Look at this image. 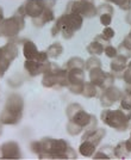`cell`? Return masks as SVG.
Returning <instances> with one entry per match:
<instances>
[{
	"instance_id": "obj_1",
	"label": "cell",
	"mask_w": 131,
	"mask_h": 160,
	"mask_svg": "<svg viewBox=\"0 0 131 160\" xmlns=\"http://www.w3.org/2000/svg\"><path fill=\"white\" fill-rule=\"evenodd\" d=\"M42 152L37 155L39 159H76V151L63 139L43 138L39 140Z\"/></svg>"
},
{
	"instance_id": "obj_2",
	"label": "cell",
	"mask_w": 131,
	"mask_h": 160,
	"mask_svg": "<svg viewBox=\"0 0 131 160\" xmlns=\"http://www.w3.org/2000/svg\"><path fill=\"white\" fill-rule=\"evenodd\" d=\"M24 100L18 93H12L7 97L5 107L0 112V122L6 126L18 124L23 117Z\"/></svg>"
},
{
	"instance_id": "obj_3",
	"label": "cell",
	"mask_w": 131,
	"mask_h": 160,
	"mask_svg": "<svg viewBox=\"0 0 131 160\" xmlns=\"http://www.w3.org/2000/svg\"><path fill=\"white\" fill-rule=\"evenodd\" d=\"M131 118L130 110H111L109 108L103 109L100 113V120L104 122L107 127L113 128L117 132H124L129 126V121Z\"/></svg>"
},
{
	"instance_id": "obj_4",
	"label": "cell",
	"mask_w": 131,
	"mask_h": 160,
	"mask_svg": "<svg viewBox=\"0 0 131 160\" xmlns=\"http://www.w3.org/2000/svg\"><path fill=\"white\" fill-rule=\"evenodd\" d=\"M24 27H25V17L16 12L10 18H6L0 23V36L13 38L19 35Z\"/></svg>"
},
{
	"instance_id": "obj_5",
	"label": "cell",
	"mask_w": 131,
	"mask_h": 160,
	"mask_svg": "<svg viewBox=\"0 0 131 160\" xmlns=\"http://www.w3.org/2000/svg\"><path fill=\"white\" fill-rule=\"evenodd\" d=\"M61 20H62L61 35L65 40H70L75 32H78L82 28L84 24V17L74 12H65L61 16Z\"/></svg>"
},
{
	"instance_id": "obj_6",
	"label": "cell",
	"mask_w": 131,
	"mask_h": 160,
	"mask_svg": "<svg viewBox=\"0 0 131 160\" xmlns=\"http://www.w3.org/2000/svg\"><path fill=\"white\" fill-rule=\"evenodd\" d=\"M20 6L24 10L25 17L33 19L38 18L46 8H54L56 6V0H26Z\"/></svg>"
},
{
	"instance_id": "obj_7",
	"label": "cell",
	"mask_w": 131,
	"mask_h": 160,
	"mask_svg": "<svg viewBox=\"0 0 131 160\" xmlns=\"http://www.w3.org/2000/svg\"><path fill=\"white\" fill-rule=\"evenodd\" d=\"M66 12H74L82 16L84 18H92L97 16V5L92 0H81V1L72 0L67 4Z\"/></svg>"
},
{
	"instance_id": "obj_8",
	"label": "cell",
	"mask_w": 131,
	"mask_h": 160,
	"mask_svg": "<svg viewBox=\"0 0 131 160\" xmlns=\"http://www.w3.org/2000/svg\"><path fill=\"white\" fill-rule=\"evenodd\" d=\"M122 94H123V92H122L118 87L114 86V85L106 87V88H104V90L101 91V93H100V96H99L100 105L104 108V109L105 108L112 107L116 102L120 100Z\"/></svg>"
},
{
	"instance_id": "obj_9",
	"label": "cell",
	"mask_w": 131,
	"mask_h": 160,
	"mask_svg": "<svg viewBox=\"0 0 131 160\" xmlns=\"http://www.w3.org/2000/svg\"><path fill=\"white\" fill-rule=\"evenodd\" d=\"M0 149H1V153H0L1 159H20L22 158L20 146L16 141H7L5 143H2Z\"/></svg>"
},
{
	"instance_id": "obj_10",
	"label": "cell",
	"mask_w": 131,
	"mask_h": 160,
	"mask_svg": "<svg viewBox=\"0 0 131 160\" xmlns=\"http://www.w3.org/2000/svg\"><path fill=\"white\" fill-rule=\"evenodd\" d=\"M60 66L52 62V67L50 71L42 74V85L46 88H57V80H56V69Z\"/></svg>"
},
{
	"instance_id": "obj_11",
	"label": "cell",
	"mask_w": 131,
	"mask_h": 160,
	"mask_svg": "<svg viewBox=\"0 0 131 160\" xmlns=\"http://www.w3.org/2000/svg\"><path fill=\"white\" fill-rule=\"evenodd\" d=\"M91 117H92V113H88L84 108L81 107L78 111H75V112L73 113L68 120L74 122V123H76L78 126H80V127H82L85 129L88 126V123L91 121Z\"/></svg>"
},
{
	"instance_id": "obj_12",
	"label": "cell",
	"mask_w": 131,
	"mask_h": 160,
	"mask_svg": "<svg viewBox=\"0 0 131 160\" xmlns=\"http://www.w3.org/2000/svg\"><path fill=\"white\" fill-rule=\"evenodd\" d=\"M106 73L101 67H95V68H92L88 71V78L92 84H94L95 86H98L100 90H103L104 86V81L106 78Z\"/></svg>"
},
{
	"instance_id": "obj_13",
	"label": "cell",
	"mask_w": 131,
	"mask_h": 160,
	"mask_svg": "<svg viewBox=\"0 0 131 160\" xmlns=\"http://www.w3.org/2000/svg\"><path fill=\"white\" fill-rule=\"evenodd\" d=\"M67 79H68V85L84 84L85 82V69H81V68L67 69Z\"/></svg>"
},
{
	"instance_id": "obj_14",
	"label": "cell",
	"mask_w": 131,
	"mask_h": 160,
	"mask_svg": "<svg viewBox=\"0 0 131 160\" xmlns=\"http://www.w3.org/2000/svg\"><path fill=\"white\" fill-rule=\"evenodd\" d=\"M32 24L36 28H42L44 27L46 24L50 23L52 20H55V12H54V8H46L44 12L39 16L38 18H33Z\"/></svg>"
},
{
	"instance_id": "obj_15",
	"label": "cell",
	"mask_w": 131,
	"mask_h": 160,
	"mask_svg": "<svg viewBox=\"0 0 131 160\" xmlns=\"http://www.w3.org/2000/svg\"><path fill=\"white\" fill-rule=\"evenodd\" d=\"M0 52L2 55L6 56L7 59L14 61L19 55V47L16 42H8L6 44H4L2 47H0Z\"/></svg>"
},
{
	"instance_id": "obj_16",
	"label": "cell",
	"mask_w": 131,
	"mask_h": 160,
	"mask_svg": "<svg viewBox=\"0 0 131 160\" xmlns=\"http://www.w3.org/2000/svg\"><path fill=\"white\" fill-rule=\"evenodd\" d=\"M24 69L30 77H37L43 73V63H38L35 60H25Z\"/></svg>"
},
{
	"instance_id": "obj_17",
	"label": "cell",
	"mask_w": 131,
	"mask_h": 160,
	"mask_svg": "<svg viewBox=\"0 0 131 160\" xmlns=\"http://www.w3.org/2000/svg\"><path fill=\"white\" fill-rule=\"evenodd\" d=\"M37 53H38V49L36 47L35 42L30 40L24 41V43H23V55H24L25 60H33L36 58Z\"/></svg>"
},
{
	"instance_id": "obj_18",
	"label": "cell",
	"mask_w": 131,
	"mask_h": 160,
	"mask_svg": "<svg viewBox=\"0 0 131 160\" xmlns=\"http://www.w3.org/2000/svg\"><path fill=\"white\" fill-rule=\"evenodd\" d=\"M128 66L126 63V58H124L123 55H119L118 54L116 58H113L110 63V68L113 73H122L124 72L125 68Z\"/></svg>"
},
{
	"instance_id": "obj_19",
	"label": "cell",
	"mask_w": 131,
	"mask_h": 160,
	"mask_svg": "<svg viewBox=\"0 0 131 160\" xmlns=\"http://www.w3.org/2000/svg\"><path fill=\"white\" fill-rule=\"evenodd\" d=\"M97 152V146L94 143H92L91 141L84 140L81 141L80 146H79V153L81 154L82 157L86 158H92L93 154Z\"/></svg>"
},
{
	"instance_id": "obj_20",
	"label": "cell",
	"mask_w": 131,
	"mask_h": 160,
	"mask_svg": "<svg viewBox=\"0 0 131 160\" xmlns=\"http://www.w3.org/2000/svg\"><path fill=\"white\" fill-rule=\"evenodd\" d=\"M103 90H100L98 86H95L94 84H92L91 81L84 82V88H82V96L85 98H95L99 97Z\"/></svg>"
},
{
	"instance_id": "obj_21",
	"label": "cell",
	"mask_w": 131,
	"mask_h": 160,
	"mask_svg": "<svg viewBox=\"0 0 131 160\" xmlns=\"http://www.w3.org/2000/svg\"><path fill=\"white\" fill-rule=\"evenodd\" d=\"M105 135H106V130H105L104 128H97L93 133H91L87 138H86L85 140L91 141L92 143H94L95 146H98L99 143L101 142V140L105 138Z\"/></svg>"
},
{
	"instance_id": "obj_22",
	"label": "cell",
	"mask_w": 131,
	"mask_h": 160,
	"mask_svg": "<svg viewBox=\"0 0 131 160\" xmlns=\"http://www.w3.org/2000/svg\"><path fill=\"white\" fill-rule=\"evenodd\" d=\"M46 54L50 59H59L60 56L63 54V46L60 42H54L46 49Z\"/></svg>"
},
{
	"instance_id": "obj_23",
	"label": "cell",
	"mask_w": 131,
	"mask_h": 160,
	"mask_svg": "<svg viewBox=\"0 0 131 160\" xmlns=\"http://www.w3.org/2000/svg\"><path fill=\"white\" fill-rule=\"evenodd\" d=\"M104 48L105 46L103 43H100L99 41L97 40H93L87 46V53L90 54V55H95V56H99V55H101V54H104Z\"/></svg>"
},
{
	"instance_id": "obj_24",
	"label": "cell",
	"mask_w": 131,
	"mask_h": 160,
	"mask_svg": "<svg viewBox=\"0 0 131 160\" xmlns=\"http://www.w3.org/2000/svg\"><path fill=\"white\" fill-rule=\"evenodd\" d=\"M66 69H73V68H81L85 69V60L79 58V56H73L69 60L66 62L65 65Z\"/></svg>"
},
{
	"instance_id": "obj_25",
	"label": "cell",
	"mask_w": 131,
	"mask_h": 160,
	"mask_svg": "<svg viewBox=\"0 0 131 160\" xmlns=\"http://www.w3.org/2000/svg\"><path fill=\"white\" fill-rule=\"evenodd\" d=\"M67 133L69 134L70 136H76V135H80L81 133H84V128L78 126L76 123H74L72 121L68 120V123H67Z\"/></svg>"
},
{
	"instance_id": "obj_26",
	"label": "cell",
	"mask_w": 131,
	"mask_h": 160,
	"mask_svg": "<svg viewBox=\"0 0 131 160\" xmlns=\"http://www.w3.org/2000/svg\"><path fill=\"white\" fill-rule=\"evenodd\" d=\"M95 67H101V60L95 55H91L87 60L85 61V71H90Z\"/></svg>"
},
{
	"instance_id": "obj_27",
	"label": "cell",
	"mask_w": 131,
	"mask_h": 160,
	"mask_svg": "<svg viewBox=\"0 0 131 160\" xmlns=\"http://www.w3.org/2000/svg\"><path fill=\"white\" fill-rule=\"evenodd\" d=\"M11 63H12V61L10 59H7L6 56L2 55L1 52H0V78L4 77V74L7 72V69L11 66Z\"/></svg>"
},
{
	"instance_id": "obj_28",
	"label": "cell",
	"mask_w": 131,
	"mask_h": 160,
	"mask_svg": "<svg viewBox=\"0 0 131 160\" xmlns=\"http://www.w3.org/2000/svg\"><path fill=\"white\" fill-rule=\"evenodd\" d=\"M120 107L124 110H130L131 111V93L125 91L124 94L120 97Z\"/></svg>"
},
{
	"instance_id": "obj_29",
	"label": "cell",
	"mask_w": 131,
	"mask_h": 160,
	"mask_svg": "<svg viewBox=\"0 0 131 160\" xmlns=\"http://www.w3.org/2000/svg\"><path fill=\"white\" fill-rule=\"evenodd\" d=\"M113 153H114V157L117 158H124L125 155H128V152H126V148H125V142H119L117 146L113 148Z\"/></svg>"
},
{
	"instance_id": "obj_30",
	"label": "cell",
	"mask_w": 131,
	"mask_h": 160,
	"mask_svg": "<svg viewBox=\"0 0 131 160\" xmlns=\"http://www.w3.org/2000/svg\"><path fill=\"white\" fill-rule=\"evenodd\" d=\"M103 13H114V10L113 7L110 5V4H100L97 6V16L99 14H103Z\"/></svg>"
},
{
	"instance_id": "obj_31",
	"label": "cell",
	"mask_w": 131,
	"mask_h": 160,
	"mask_svg": "<svg viewBox=\"0 0 131 160\" xmlns=\"http://www.w3.org/2000/svg\"><path fill=\"white\" fill-rule=\"evenodd\" d=\"M61 29H62V20H61V17H59L57 19L55 20L54 25L51 27V30H50V33H51L52 37H56L57 35H60Z\"/></svg>"
},
{
	"instance_id": "obj_32",
	"label": "cell",
	"mask_w": 131,
	"mask_h": 160,
	"mask_svg": "<svg viewBox=\"0 0 131 160\" xmlns=\"http://www.w3.org/2000/svg\"><path fill=\"white\" fill-rule=\"evenodd\" d=\"M112 18H113V14L111 13L99 14V20H100V24L103 27H110L112 23Z\"/></svg>"
},
{
	"instance_id": "obj_33",
	"label": "cell",
	"mask_w": 131,
	"mask_h": 160,
	"mask_svg": "<svg viewBox=\"0 0 131 160\" xmlns=\"http://www.w3.org/2000/svg\"><path fill=\"white\" fill-rule=\"evenodd\" d=\"M104 54L107 56V58L113 59V58H116V56L118 55V49L117 48H114L113 46H111V44H107V46L104 48Z\"/></svg>"
},
{
	"instance_id": "obj_34",
	"label": "cell",
	"mask_w": 131,
	"mask_h": 160,
	"mask_svg": "<svg viewBox=\"0 0 131 160\" xmlns=\"http://www.w3.org/2000/svg\"><path fill=\"white\" fill-rule=\"evenodd\" d=\"M67 88L72 92L73 94H81L82 93V88H84V84H74V85H68Z\"/></svg>"
},
{
	"instance_id": "obj_35",
	"label": "cell",
	"mask_w": 131,
	"mask_h": 160,
	"mask_svg": "<svg viewBox=\"0 0 131 160\" xmlns=\"http://www.w3.org/2000/svg\"><path fill=\"white\" fill-rule=\"evenodd\" d=\"M101 35L104 36L105 38H107V40L111 41L112 38L114 37L116 32H114V30H113L111 27H105L104 29H103V32H101Z\"/></svg>"
},
{
	"instance_id": "obj_36",
	"label": "cell",
	"mask_w": 131,
	"mask_h": 160,
	"mask_svg": "<svg viewBox=\"0 0 131 160\" xmlns=\"http://www.w3.org/2000/svg\"><path fill=\"white\" fill-rule=\"evenodd\" d=\"M33 60L37 61L38 63H44V62H46V61H49V56H48L46 52H39L38 50V53H37L36 58H35Z\"/></svg>"
},
{
	"instance_id": "obj_37",
	"label": "cell",
	"mask_w": 131,
	"mask_h": 160,
	"mask_svg": "<svg viewBox=\"0 0 131 160\" xmlns=\"http://www.w3.org/2000/svg\"><path fill=\"white\" fill-rule=\"evenodd\" d=\"M117 49H118V54H119V55H123L126 59L131 56V49H129L128 47H125L123 43H120V46H119Z\"/></svg>"
},
{
	"instance_id": "obj_38",
	"label": "cell",
	"mask_w": 131,
	"mask_h": 160,
	"mask_svg": "<svg viewBox=\"0 0 131 160\" xmlns=\"http://www.w3.org/2000/svg\"><path fill=\"white\" fill-rule=\"evenodd\" d=\"M30 149H31V152L35 153L36 155H38L41 152H42V148H41V142L39 140H35L31 142V145H30Z\"/></svg>"
},
{
	"instance_id": "obj_39",
	"label": "cell",
	"mask_w": 131,
	"mask_h": 160,
	"mask_svg": "<svg viewBox=\"0 0 131 160\" xmlns=\"http://www.w3.org/2000/svg\"><path fill=\"white\" fill-rule=\"evenodd\" d=\"M93 159H110L111 157L110 155H107V154L105 153L104 151L101 149V151H98V152H95V153L93 154V157H92Z\"/></svg>"
},
{
	"instance_id": "obj_40",
	"label": "cell",
	"mask_w": 131,
	"mask_h": 160,
	"mask_svg": "<svg viewBox=\"0 0 131 160\" xmlns=\"http://www.w3.org/2000/svg\"><path fill=\"white\" fill-rule=\"evenodd\" d=\"M94 40H97V41H99L100 43H103L105 47L107 46V44H110V40H107V38H105L104 36L101 35V33H99V35H97L95 37H94Z\"/></svg>"
},
{
	"instance_id": "obj_41",
	"label": "cell",
	"mask_w": 131,
	"mask_h": 160,
	"mask_svg": "<svg viewBox=\"0 0 131 160\" xmlns=\"http://www.w3.org/2000/svg\"><path fill=\"white\" fill-rule=\"evenodd\" d=\"M122 43L124 44L125 47H128L129 49H131V33L129 35V36H126V37H125L124 41H123Z\"/></svg>"
},
{
	"instance_id": "obj_42",
	"label": "cell",
	"mask_w": 131,
	"mask_h": 160,
	"mask_svg": "<svg viewBox=\"0 0 131 160\" xmlns=\"http://www.w3.org/2000/svg\"><path fill=\"white\" fill-rule=\"evenodd\" d=\"M125 148H126V152L128 153H131V139L125 141Z\"/></svg>"
},
{
	"instance_id": "obj_43",
	"label": "cell",
	"mask_w": 131,
	"mask_h": 160,
	"mask_svg": "<svg viewBox=\"0 0 131 160\" xmlns=\"http://www.w3.org/2000/svg\"><path fill=\"white\" fill-rule=\"evenodd\" d=\"M4 19H5V18H4V11H2V8H1V6H0V23H1Z\"/></svg>"
},
{
	"instance_id": "obj_44",
	"label": "cell",
	"mask_w": 131,
	"mask_h": 160,
	"mask_svg": "<svg viewBox=\"0 0 131 160\" xmlns=\"http://www.w3.org/2000/svg\"><path fill=\"white\" fill-rule=\"evenodd\" d=\"M104 1H107V2H112V4H116V5H118V2H119V0H104Z\"/></svg>"
},
{
	"instance_id": "obj_45",
	"label": "cell",
	"mask_w": 131,
	"mask_h": 160,
	"mask_svg": "<svg viewBox=\"0 0 131 160\" xmlns=\"http://www.w3.org/2000/svg\"><path fill=\"white\" fill-rule=\"evenodd\" d=\"M126 22H128L129 24H131V12H129V14L126 16Z\"/></svg>"
},
{
	"instance_id": "obj_46",
	"label": "cell",
	"mask_w": 131,
	"mask_h": 160,
	"mask_svg": "<svg viewBox=\"0 0 131 160\" xmlns=\"http://www.w3.org/2000/svg\"><path fill=\"white\" fill-rule=\"evenodd\" d=\"M1 134H2V123L0 122V136H1Z\"/></svg>"
},
{
	"instance_id": "obj_47",
	"label": "cell",
	"mask_w": 131,
	"mask_h": 160,
	"mask_svg": "<svg viewBox=\"0 0 131 160\" xmlns=\"http://www.w3.org/2000/svg\"><path fill=\"white\" fill-rule=\"evenodd\" d=\"M75 1H81V0H75Z\"/></svg>"
},
{
	"instance_id": "obj_48",
	"label": "cell",
	"mask_w": 131,
	"mask_h": 160,
	"mask_svg": "<svg viewBox=\"0 0 131 160\" xmlns=\"http://www.w3.org/2000/svg\"><path fill=\"white\" fill-rule=\"evenodd\" d=\"M0 153H1V149H0Z\"/></svg>"
}]
</instances>
